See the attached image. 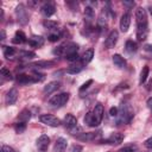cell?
<instances>
[{
    "label": "cell",
    "mask_w": 152,
    "mask_h": 152,
    "mask_svg": "<svg viewBox=\"0 0 152 152\" xmlns=\"http://www.w3.org/2000/svg\"><path fill=\"white\" fill-rule=\"evenodd\" d=\"M135 20H137V39L142 42L147 38L148 28H147V14L142 7H138L135 11Z\"/></svg>",
    "instance_id": "obj_1"
},
{
    "label": "cell",
    "mask_w": 152,
    "mask_h": 152,
    "mask_svg": "<svg viewBox=\"0 0 152 152\" xmlns=\"http://www.w3.org/2000/svg\"><path fill=\"white\" fill-rule=\"evenodd\" d=\"M134 116V112L129 104H121L118 113V124H128Z\"/></svg>",
    "instance_id": "obj_2"
},
{
    "label": "cell",
    "mask_w": 152,
    "mask_h": 152,
    "mask_svg": "<svg viewBox=\"0 0 152 152\" xmlns=\"http://www.w3.org/2000/svg\"><path fill=\"white\" fill-rule=\"evenodd\" d=\"M78 51V45L75 44V43H68L65 45H61L58 46L57 49L53 50V53L55 55H58V56H64L65 58L68 56H71L74 53H77Z\"/></svg>",
    "instance_id": "obj_3"
},
{
    "label": "cell",
    "mask_w": 152,
    "mask_h": 152,
    "mask_svg": "<svg viewBox=\"0 0 152 152\" xmlns=\"http://www.w3.org/2000/svg\"><path fill=\"white\" fill-rule=\"evenodd\" d=\"M63 124H64L65 128H68L70 131L71 134H76L77 135L78 134L77 132L82 133L81 132V127L77 126V120H76V118L72 114H66L65 118H64V120H63Z\"/></svg>",
    "instance_id": "obj_4"
},
{
    "label": "cell",
    "mask_w": 152,
    "mask_h": 152,
    "mask_svg": "<svg viewBox=\"0 0 152 152\" xmlns=\"http://www.w3.org/2000/svg\"><path fill=\"white\" fill-rule=\"evenodd\" d=\"M68 101H69V93H61V94L53 95L49 100V104L55 107V108H58V107L64 106Z\"/></svg>",
    "instance_id": "obj_5"
},
{
    "label": "cell",
    "mask_w": 152,
    "mask_h": 152,
    "mask_svg": "<svg viewBox=\"0 0 152 152\" xmlns=\"http://www.w3.org/2000/svg\"><path fill=\"white\" fill-rule=\"evenodd\" d=\"M39 120H40L42 124H44L46 126H50V127H58L62 124V121L52 114H42L39 116Z\"/></svg>",
    "instance_id": "obj_6"
},
{
    "label": "cell",
    "mask_w": 152,
    "mask_h": 152,
    "mask_svg": "<svg viewBox=\"0 0 152 152\" xmlns=\"http://www.w3.org/2000/svg\"><path fill=\"white\" fill-rule=\"evenodd\" d=\"M15 15H17L18 21L21 25H26L28 23V14H27V11L23 4H19L15 7Z\"/></svg>",
    "instance_id": "obj_7"
},
{
    "label": "cell",
    "mask_w": 152,
    "mask_h": 152,
    "mask_svg": "<svg viewBox=\"0 0 152 152\" xmlns=\"http://www.w3.org/2000/svg\"><path fill=\"white\" fill-rule=\"evenodd\" d=\"M37 150L38 152H46L49 145H50V138L46 134H42L38 139H37Z\"/></svg>",
    "instance_id": "obj_8"
},
{
    "label": "cell",
    "mask_w": 152,
    "mask_h": 152,
    "mask_svg": "<svg viewBox=\"0 0 152 152\" xmlns=\"http://www.w3.org/2000/svg\"><path fill=\"white\" fill-rule=\"evenodd\" d=\"M124 140V134L121 133H112L106 140L102 141V144H109V145H119Z\"/></svg>",
    "instance_id": "obj_9"
},
{
    "label": "cell",
    "mask_w": 152,
    "mask_h": 152,
    "mask_svg": "<svg viewBox=\"0 0 152 152\" xmlns=\"http://www.w3.org/2000/svg\"><path fill=\"white\" fill-rule=\"evenodd\" d=\"M118 38H119V33L116 30H113L109 32L108 37L106 38V42H104V45L107 49H110V48H114V45L116 44L118 42Z\"/></svg>",
    "instance_id": "obj_10"
},
{
    "label": "cell",
    "mask_w": 152,
    "mask_h": 152,
    "mask_svg": "<svg viewBox=\"0 0 152 152\" xmlns=\"http://www.w3.org/2000/svg\"><path fill=\"white\" fill-rule=\"evenodd\" d=\"M17 82L20 84H28V83H34V82H39L37 80V77L32 76V75H25V74H19L17 76Z\"/></svg>",
    "instance_id": "obj_11"
},
{
    "label": "cell",
    "mask_w": 152,
    "mask_h": 152,
    "mask_svg": "<svg viewBox=\"0 0 152 152\" xmlns=\"http://www.w3.org/2000/svg\"><path fill=\"white\" fill-rule=\"evenodd\" d=\"M131 25V15L129 13H124L120 19V30L122 32H127Z\"/></svg>",
    "instance_id": "obj_12"
},
{
    "label": "cell",
    "mask_w": 152,
    "mask_h": 152,
    "mask_svg": "<svg viewBox=\"0 0 152 152\" xmlns=\"http://www.w3.org/2000/svg\"><path fill=\"white\" fill-rule=\"evenodd\" d=\"M17 99H18V90H17L15 88L10 89L8 93H7V95H6V99H5L6 104H7V106H12V104H14L15 101H17Z\"/></svg>",
    "instance_id": "obj_13"
},
{
    "label": "cell",
    "mask_w": 152,
    "mask_h": 152,
    "mask_svg": "<svg viewBox=\"0 0 152 152\" xmlns=\"http://www.w3.org/2000/svg\"><path fill=\"white\" fill-rule=\"evenodd\" d=\"M103 112H104L103 110V106L101 103L95 104V108L93 110V114H94V118H95L97 125H100L101 121H102V119H103Z\"/></svg>",
    "instance_id": "obj_14"
},
{
    "label": "cell",
    "mask_w": 152,
    "mask_h": 152,
    "mask_svg": "<svg viewBox=\"0 0 152 152\" xmlns=\"http://www.w3.org/2000/svg\"><path fill=\"white\" fill-rule=\"evenodd\" d=\"M66 146H68L66 139H64V138H58V139L56 140V142H55L53 152H65Z\"/></svg>",
    "instance_id": "obj_15"
},
{
    "label": "cell",
    "mask_w": 152,
    "mask_h": 152,
    "mask_svg": "<svg viewBox=\"0 0 152 152\" xmlns=\"http://www.w3.org/2000/svg\"><path fill=\"white\" fill-rule=\"evenodd\" d=\"M97 137V133L95 132H86V133H80L76 135V138L81 141H91V140H95Z\"/></svg>",
    "instance_id": "obj_16"
},
{
    "label": "cell",
    "mask_w": 152,
    "mask_h": 152,
    "mask_svg": "<svg viewBox=\"0 0 152 152\" xmlns=\"http://www.w3.org/2000/svg\"><path fill=\"white\" fill-rule=\"evenodd\" d=\"M59 87H61V83H59V82H57V81H52V82L48 83V84L44 87L43 90H44V93H46V94H51V93L56 91Z\"/></svg>",
    "instance_id": "obj_17"
},
{
    "label": "cell",
    "mask_w": 152,
    "mask_h": 152,
    "mask_svg": "<svg viewBox=\"0 0 152 152\" xmlns=\"http://www.w3.org/2000/svg\"><path fill=\"white\" fill-rule=\"evenodd\" d=\"M12 42L14 44H23V43H26L27 39H26V36H25V33L23 31H17L14 37H13V39H12Z\"/></svg>",
    "instance_id": "obj_18"
},
{
    "label": "cell",
    "mask_w": 152,
    "mask_h": 152,
    "mask_svg": "<svg viewBox=\"0 0 152 152\" xmlns=\"http://www.w3.org/2000/svg\"><path fill=\"white\" fill-rule=\"evenodd\" d=\"M28 44L33 48H39L44 44V39L40 37V36H32L30 39H28Z\"/></svg>",
    "instance_id": "obj_19"
},
{
    "label": "cell",
    "mask_w": 152,
    "mask_h": 152,
    "mask_svg": "<svg viewBox=\"0 0 152 152\" xmlns=\"http://www.w3.org/2000/svg\"><path fill=\"white\" fill-rule=\"evenodd\" d=\"M56 64V62L53 61H38L31 64V66H36V68H51Z\"/></svg>",
    "instance_id": "obj_20"
},
{
    "label": "cell",
    "mask_w": 152,
    "mask_h": 152,
    "mask_svg": "<svg viewBox=\"0 0 152 152\" xmlns=\"http://www.w3.org/2000/svg\"><path fill=\"white\" fill-rule=\"evenodd\" d=\"M55 11H56V8H55V6L52 4H45L42 7V12H43V14L45 17H51L55 13Z\"/></svg>",
    "instance_id": "obj_21"
},
{
    "label": "cell",
    "mask_w": 152,
    "mask_h": 152,
    "mask_svg": "<svg viewBox=\"0 0 152 152\" xmlns=\"http://www.w3.org/2000/svg\"><path fill=\"white\" fill-rule=\"evenodd\" d=\"M94 57V50L93 49H89V50H86L84 53L82 55L81 57V61H82V64H88Z\"/></svg>",
    "instance_id": "obj_22"
},
{
    "label": "cell",
    "mask_w": 152,
    "mask_h": 152,
    "mask_svg": "<svg viewBox=\"0 0 152 152\" xmlns=\"http://www.w3.org/2000/svg\"><path fill=\"white\" fill-rule=\"evenodd\" d=\"M113 63L118 66V68H125L126 66V61L122 56H120L119 53L113 55Z\"/></svg>",
    "instance_id": "obj_23"
},
{
    "label": "cell",
    "mask_w": 152,
    "mask_h": 152,
    "mask_svg": "<svg viewBox=\"0 0 152 152\" xmlns=\"http://www.w3.org/2000/svg\"><path fill=\"white\" fill-rule=\"evenodd\" d=\"M84 122H86L88 126H90V127H96V126H99V125L96 124V120H95V118H94L93 112H88V113L86 114V116H84Z\"/></svg>",
    "instance_id": "obj_24"
},
{
    "label": "cell",
    "mask_w": 152,
    "mask_h": 152,
    "mask_svg": "<svg viewBox=\"0 0 152 152\" xmlns=\"http://www.w3.org/2000/svg\"><path fill=\"white\" fill-rule=\"evenodd\" d=\"M19 121H23V122H27L30 119H31V113L28 109H23L18 116Z\"/></svg>",
    "instance_id": "obj_25"
},
{
    "label": "cell",
    "mask_w": 152,
    "mask_h": 152,
    "mask_svg": "<svg viewBox=\"0 0 152 152\" xmlns=\"http://www.w3.org/2000/svg\"><path fill=\"white\" fill-rule=\"evenodd\" d=\"M137 50H138V45H137L135 42H133V40H127V42H126V51H127V52L133 53V52H135Z\"/></svg>",
    "instance_id": "obj_26"
},
{
    "label": "cell",
    "mask_w": 152,
    "mask_h": 152,
    "mask_svg": "<svg viewBox=\"0 0 152 152\" xmlns=\"http://www.w3.org/2000/svg\"><path fill=\"white\" fill-rule=\"evenodd\" d=\"M83 64H72V65H70L68 69H66V72L68 74H78L81 70H82V66Z\"/></svg>",
    "instance_id": "obj_27"
},
{
    "label": "cell",
    "mask_w": 152,
    "mask_h": 152,
    "mask_svg": "<svg viewBox=\"0 0 152 152\" xmlns=\"http://www.w3.org/2000/svg\"><path fill=\"white\" fill-rule=\"evenodd\" d=\"M148 66H144L142 68V70H141V72H140V77H139V84H142V83H145L146 82V80H147V76H148Z\"/></svg>",
    "instance_id": "obj_28"
},
{
    "label": "cell",
    "mask_w": 152,
    "mask_h": 152,
    "mask_svg": "<svg viewBox=\"0 0 152 152\" xmlns=\"http://www.w3.org/2000/svg\"><path fill=\"white\" fill-rule=\"evenodd\" d=\"M2 50H4V56L6 58H8V59L15 53L14 48H11V46H2Z\"/></svg>",
    "instance_id": "obj_29"
},
{
    "label": "cell",
    "mask_w": 152,
    "mask_h": 152,
    "mask_svg": "<svg viewBox=\"0 0 152 152\" xmlns=\"http://www.w3.org/2000/svg\"><path fill=\"white\" fill-rule=\"evenodd\" d=\"M43 25H44V27L45 28H48V30H50V31H56V27H57V23L56 21H52V20H45L44 23H43Z\"/></svg>",
    "instance_id": "obj_30"
},
{
    "label": "cell",
    "mask_w": 152,
    "mask_h": 152,
    "mask_svg": "<svg viewBox=\"0 0 152 152\" xmlns=\"http://www.w3.org/2000/svg\"><path fill=\"white\" fill-rule=\"evenodd\" d=\"M138 151V146L137 145H127V146H124L119 150V152H137Z\"/></svg>",
    "instance_id": "obj_31"
},
{
    "label": "cell",
    "mask_w": 152,
    "mask_h": 152,
    "mask_svg": "<svg viewBox=\"0 0 152 152\" xmlns=\"http://www.w3.org/2000/svg\"><path fill=\"white\" fill-rule=\"evenodd\" d=\"M14 129H15L17 133H23L26 129V122H23V121L17 122L15 126H14Z\"/></svg>",
    "instance_id": "obj_32"
},
{
    "label": "cell",
    "mask_w": 152,
    "mask_h": 152,
    "mask_svg": "<svg viewBox=\"0 0 152 152\" xmlns=\"http://www.w3.org/2000/svg\"><path fill=\"white\" fill-rule=\"evenodd\" d=\"M61 37H62V33H61L59 31H55L53 33H50V34H49L48 39H49L50 42H57Z\"/></svg>",
    "instance_id": "obj_33"
},
{
    "label": "cell",
    "mask_w": 152,
    "mask_h": 152,
    "mask_svg": "<svg viewBox=\"0 0 152 152\" xmlns=\"http://www.w3.org/2000/svg\"><path fill=\"white\" fill-rule=\"evenodd\" d=\"M84 15H86V18H88V20H90V19H93L94 18V11H93V8L91 7H86V10H84Z\"/></svg>",
    "instance_id": "obj_34"
},
{
    "label": "cell",
    "mask_w": 152,
    "mask_h": 152,
    "mask_svg": "<svg viewBox=\"0 0 152 152\" xmlns=\"http://www.w3.org/2000/svg\"><path fill=\"white\" fill-rule=\"evenodd\" d=\"M20 53H21V56L25 57V58H34V57H36V53H34L33 51H21Z\"/></svg>",
    "instance_id": "obj_35"
},
{
    "label": "cell",
    "mask_w": 152,
    "mask_h": 152,
    "mask_svg": "<svg viewBox=\"0 0 152 152\" xmlns=\"http://www.w3.org/2000/svg\"><path fill=\"white\" fill-rule=\"evenodd\" d=\"M0 72H1V75H2L5 78H7V80H11V78H12V76H11V72H10V71H8L6 68H1Z\"/></svg>",
    "instance_id": "obj_36"
},
{
    "label": "cell",
    "mask_w": 152,
    "mask_h": 152,
    "mask_svg": "<svg viewBox=\"0 0 152 152\" xmlns=\"http://www.w3.org/2000/svg\"><path fill=\"white\" fill-rule=\"evenodd\" d=\"M93 83V80H88L87 82H84L81 87H80V91H83V90H86L87 88H89V86Z\"/></svg>",
    "instance_id": "obj_37"
},
{
    "label": "cell",
    "mask_w": 152,
    "mask_h": 152,
    "mask_svg": "<svg viewBox=\"0 0 152 152\" xmlns=\"http://www.w3.org/2000/svg\"><path fill=\"white\" fill-rule=\"evenodd\" d=\"M82 150H83V147L81 146V145H72L71 146V148H70V152H82Z\"/></svg>",
    "instance_id": "obj_38"
},
{
    "label": "cell",
    "mask_w": 152,
    "mask_h": 152,
    "mask_svg": "<svg viewBox=\"0 0 152 152\" xmlns=\"http://www.w3.org/2000/svg\"><path fill=\"white\" fill-rule=\"evenodd\" d=\"M118 113H119V109L116 108V107H112L110 109H109V114H110V116H118Z\"/></svg>",
    "instance_id": "obj_39"
},
{
    "label": "cell",
    "mask_w": 152,
    "mask_h": 152,
    "mask_svg": "<svg viewBox=\"0 0 152 152\" xmlns=\"http://www.w3.org/2000/svg\"><path fill=\"white\" fill-rule=\"evenodd\" d=\"M77 59H78V55L77 53H74V55L66 57V61H69V62H76Z\"/></svg>",
    "instance_id": "obj_40"
},
{
    "label": "cell",
    "mask_w": 152,
    "mask_h": 152,
    "mask_svg": "<svg viewBox=\"0 0 152 152\" xmlns=\"http://www.w3.org/2000/svg\"><path fill=\"white\" fill-rule=\"evenodd\" d=\"M1 152H15L12 147H10V146H7V145H4L2 147H1Z\"/></svg>",
    "instance_id": "obj_41"
},
{
    "label": "cell",
    "mask_w": 152,
    "mask_h": 152,
    "mask_svg": "<svg viewBox=\"0 0 152 152\" xmlns=\"http://www.w3.org/2000/svg\"><path fill=\"white\" fill-rule=\"evenodd\" d=\"M144 50H145L146 52H148L150 55H152V45H151V44H146V45L144 46Z\"/></svg>",
    "instance_id": "obj_42"
},
{
    "label": "cell",
    "mask_w": 152,
    "mask_h": 152,
    "mask_svg": "<svg viewBox=\"0 0 152 152\" xmlns=\"http://www.w3.org/2000/svg\"><path fill=\"white\" fill-rule=\"evenodd\" d=\"M145 146H146L147 148H152V137L148 138V139L145 141Z\"/></svg>",
    "instance_id": "obj_43"
},
{
    "label": "cell",
    "mask_w": 152,
    "mask_h": 152,
    "mask_svg": "<svg viewBox=\"0 0 152 152\" xmlns=\"http://www.w3.org/2000/svg\"><path fill=\"white\" fill-rule=\"evenodd\" d=\"M146 104H147V107H148V108L152 110V97H150V99L146 101Z\"/></svg>",
    "instance_id": "obj_44"
},
{
    "label": "cell",
    "mask_w": 152,
    "mask_h": 152,
    "mask_svg": "<svg viewBox=\"0 0 152 152\" xmlns=\"http://www.w3.org/2000/svg\"><path fill=\"white\" fill-rule=\"evenodd\" d=\"M124 5H126V6H129V7H133V6H134V2H133V1H131V2L124 1Z\"/></svg>",
    "instance_id": "obj_45"
},
{
    "label": "cell",
    "mask_w": 152,
    "mask_h": 152,
    "mask_svg": "<svg viewBox=\"0 0 152 152\" xmlns=\"http://www.w3.org/2000/svg\"><path fill=\"white\" fill-rule=\"evenodd\" d=\"M5 37H6L5 31H4V30H1V40H4V39H5Z\"/></svg>",
    "instance_id": "obj_46"
},
{
    "label": "cell",
    "mask_w": 152,
    "mask_h": 152,
    "mask_svg": "<svg viewBox=\"0 0 152 152\" xmlns=\"http://www.w3.org/2000/svg\"><path fill=\"white\" fill-rule=\"evenodd\" d=\"M148 12H150V14L152 15V6H148Z\"/></svg>",
    "instance_id": "obj_47"
}]
</instances>
